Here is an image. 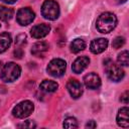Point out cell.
<instances>
[{"mask_svg": "<svg viewBox=\"0 0 129 129\" xmlns=\"http://www.w3.org/2000/svg\"><path fill=\"white\" fill-rule=\"evenodd\" d=\"M116 25H117V17L112 12L102 13L96 21V27L101 33L111 32L116 27Z\"/></svg>", "mask_w": 129, "mask_h": 129, "instance_id": "cell-1", "label": "cell"}, {"mask_svg": "<svg viewBox=\"0 0 129 129\" xmlns=\"http://www.w3.org/2000/svg\"><path fill=\"white\" fill-rule=\"evenodd\" d=\"M20 73H21L20 67L17 63L10 61L3 66L0 72V78L5 83H12L19 78Z\"/></svg>", "mask_w": 129, "mask_h": 129, "instance_id": "cell-2", "label": "cell"}, {"mask_svg": "<svg viewBox=\"0 0 129 129\" xmlns=\"http://www.w3.org/2000/svg\"><path fill=\"white\" fill-rule=\"evenodd\" d=\"M41 14L45 19L55 20L59 16V5L54 0H45L41 6Z\"/></svg>", "mask_w": 129, "mask_h": 129, "instance_id": "cell-3", "label": "cell"}, {"mask_svg": "<svg viewBox=\"0 0 129 129\" xmlns=\"http://www.w3.org/2000/svg\"><path fill=\"white\" fill-rule=\"evenodd\" d=\"M104 67L107 74V77L113 82H119L124 78V71L121 69V66L114 63L110 58L104 60Z\"/></svg>", "mask_w": 129, "mask_h": 129, "instance_id": "cell-4", "label": "cell"}, {"mask_svg": "<svg viewBox=\"0 0 129 129\" xmlns=\"http://www.w3.org/2000/svg\"><path fill=\"white\" fill-rule=\"evenodd\" d=\"M33 109H34L33 103H32L31 101L25 100V101L20 102L19 104H17V105L13 108L12 114H13V116L16 117V118L23 119V118L28 117V116L33 112Z\"/></svg>", "mask_w": 129, "mask_h": 129, "instance_id": "cell-5", "label": "cell"}, {"mask_svg": "<svg viewBox=\"0 0 129 129\" xmlns=\"http://www.w3.org/2000/svg\"><path fill=\"white\" fill-rule=\"evenodd\" d=\"M66 68H67V63L63 59L53 58L49 61L48 66L46 68V71L50 76H52L54 78H59L64 74Z\"/></svg>", "mask_w": 129, "mask_h": 129, "instance_id": "cell-6", "label": "cell"}, {"mask_svg": "<svg viewBox=\"0 0 129 129\" xmlns=\"http://www.w3.org/2000/svg\"><path fill=\"white\" fill-rule=\"evenodd\" d=\"M34 17H35L34 12L28 7L20 8L17 11V14H16V20L22 26L30 24L34 20Z\"/></svg>", "mask_w": 129, "mask_h": 129, "instance_id": "cell-7", "label": "cell"}, {"mask_svg": "<svg viewBox=\"0 0 129 129\" xmlns=\"http://www.w3.org/2000/svg\"><path fill=\"white\" fill-rule=\"evenodd\" d=\"M67 89L70 93V95L72 96V98L74 99H78L82 96L83 94V86L82 84L75 80V79H71L69 80L68 84H67Z\"/></svg>", "mask_w": 129, "mask_h": 129, "instance_id": "cell-8", "label": "cell"}, {"mask_svg": "<svg viewBox=\"0 0 129 129\" xmlns=\"http://www.w3.org/2000/svg\"><path fill=\"white\" fill-rule=\"evenodd\" d=\"M84 84L88 89L96 90L101 86V79L95 73H89L84 77Z\"/></svg>", "mask_w": 129, "mask_h": 129, "instance_id": "cell-9", "label": "cell"}, {"mask_svg": "<svg viewBox=\"0 0 129 129\" xmlns=\"http://www.w3.org/2000/svg\"><path fill=\"white\" fill-rule=\"evenodd\" d=\"M49 31H50V26L48 24L41 23V24H37V25L33 26L30 29V34L32 37L39 39V38L46 36Z\"/></svg>", "mask_w": 129, "mask_h": 129, "instance_id": "cell-10", "label": "cell"}, {"mask_svg": "<svg viewBox=\"0 0 129 129\" xmlns=\"http://www.w3.org/2000/svg\"><path fill=\"white\" fill-rule=\"evenodd\" d=\"M107 47H108V39L102 38V37L92 40V42L90 44V50L95 54L105 51L107 49Z\"/></svg>", "mask_w": 129, "mask_h": 129, "instance_id": "cell-11", "label": "cell"}, {"mask_svg": "<svg viewBox=\"0 0 129 129\" xmlns=\"http://www.w3.org/2000/svg\"><path fill=\"white\" fill-rule=\"evenodd\" d=\"M90 63V58L86 55H83V56H79L78 58L75 59V61L73 62L72 64V70L74 73L76 74H80L82 73L87 67L88 64Z\"/></svg>", "mask_w": 129, "mask_h": 129, "instance_id": "cell-12", "label": "cell"}, {"mask_svg": "<svg viewBox=\"0 0 129 129\" xmlns=\"http://www.w3.org/2000/svg\"><path fill=\"white\" fill-rule=\"evenodd\" d=\"M128 113H129L128 107H122L121 109H119L118 114H117V117H116V121H117V124L120 127L127 128L129 126Z\"/></svg>", "mask_w": 129, "mask_h": 129, "instance_id": "cell-13", "label": "cell"}, {"mask_svg": "<svg viewBox=\"0 0 129 129\" xmlns=\"http://www.w3.org/2000/svg\"><path fill=\"white\" fill-rule=\"evenodd\" d=\"M48 50V44L45 41H38L32 45L31 53L35 56H43V54Z\"/></svg>", "mask_w": 129, "mask_h": 129, "instance_id": "cell-14", "label": "cell"}, {"mask_svg": "<svg viewBox=\"0 0 129 129\" xmlns=\"http://www.w3.org/2000/svg\"><path fill=\"white\" fill-rule=\"evenodd\" d=\"M57 88H58L57 83L50 80H44L39 85V90L42 91L43 93H53L57 90Z\"/></svg>", "mask_w": 129, "mask_h": 129, "instance_id": "cell-15", "label": "cell"}, {"mask_svg": "<svg viewBox=\"0 0 129 129\" xmlns=\"http://www.w3.org/2000/svg\"><path fill=\"white\" fill-rule=\"evenodd\" d=\"M12 42L11 35L8 32L0 33V53L6 51Z\"/></svg>", "mask_w": 129, "mask_h": 129, "instance_id": "cell-16", "label": "cell"}, {"mask_svg": "<svg viewBox=\"0 0 129 129\" xmlns=\"http://www.w3.org/2000/svg\"><path fill=\"white\" fill-rule=\"evenodd\" d=\"M85 47H86V42L82 38H76L71 43V51L74 53H78L82 51L83 49H85Z\"/></svg>", "mask_w": 129, "mask_h": 129, "instance_id": "cell-17", "label": "cell"}, {"mask_svg": "<svg viewBox=\"0 0 129 129\" xmlns=\"http://www.w3.org/2000/svg\"><path fill=\"white\" fill-rule=\"evenodd\" d=\"M12 16H13V9L12 8L0 5V20L8 21L12 18Z\"/></svg>", "mask_w": 129, "mask_h": 129, "instance_id": "cell-18", "label": "cell"}, {"mask_svg": "<svg viewBox=\"0 0 129 129\" xmlns=\"http://www.w3.org/2000/svg\"><path fill=\"white\" fill-rule=\"evenodd\" d=\"M117 61L120 66L127 67L129 64V52H128V50L121 51L117 56Z\"/></svg>", "mask_w": 129, "mask_h": 129, "instance_id": "cell-19", "label": "cell"}, {"mask_svg": "<svg viewBox=\"0 0 129 129\" xmlns=\"http://www.w3.org/2000/svg\"><path fill=\"white\" fill-rule=\"evenodd\" d=\"M62 126L64 128H77L78 127V121L75 117H68L64 119Z\"/></svg>", "mask_w": 129, "mask_h": 129, "instance_id": "cell-20", "label": "cell"}, {"mask_svg": "<svg viewBox=\"0 0 129 129\" xmlns=\"http://www.w3.org/2000/svg\"><path fill=\"white\" fill-rule=\"evenodd\" d=\"M124 43H125V38L122 36H117L114 38V40L112 42V46L114 48H120L124 45Z\"/></svg>", "mask_w": 129, "mask_h": 129, "instance_id": "cell-21", "label": "cell"}, {"mask_svg": "<svg viewBox=\"0 0 129 129\" xmlns=\"http://www.w3.org/2000/svg\"><path fill=\"white\" fill-rule=\"evenodd\" d=\"M26 42V35L24 33H20L15 38V43L17 45H23Z\"/></svg>", "mask_w": 129, "mask_h": 129, "instance_id": "cell-22", "label": "cell"}, {"mask_svg": "<svg viewBox=\"0 0 129 129\" xmlns=\"http://www.w3.org/2000/svg\"><path fill=\"white\" fill-rule=\"evenodd\" d=\"M18 127L19 128H34V127H36V125L33 121L27 120V121H24L22 124H19Z\"/></svg>", "mask_w": 129, "mask_h": 129, "instance_id": "cell-23", "label": "cell"}, {"mask_svg": "<svg viewBox=\"0 0 129 129\" xmlns=\"http://www.w3.org/2000/svg\"><path fill=\"white\" fill-rule=\"evenodd\" d=\"M120 101H121V102H123L124 104H128V91L124 92V93L121 95Z\"/></svg>", "mask_w": 129, "mask_h": 129, "instance_id": "cell-24", "label": "cell"}, {"mask_svg": "<svg viewBox=\"0 0 129 129\" xmlns=\"http://www.w3.org/2000/svg\"><path fill=\"white\" fill-rule=\"evenodd\" d=\"M14 55H15V57H17V58H21V56L23 55L22 49H21V48H16V49L14 50Z\"/></svg>", "mask_w": 129, "mask_h": 129, "instance_id": "cell-25", "label": "cell"}, {"mask_svg": "<svg viewBox=\"0 0 129 129\" xmlns=\"http://www.w3.org/2000/svg\"><path fill=\"white\" fill-rule=\"evenodd\" d=\"M96 126H97V124H96V122L94 120H91L86 124V128H95Z\"/></svg>", "mask_w": 129, "mask_h": 129, "instance_id": "cell-26", "label": "cell"}, {"mask_svg": "<svg viewBox=\"0 0 129 129\" xmlns=\"http://www.w3.org/2000/svg\"><path fill=\"white\" fill-rule=\"evenodd\" d=\"M2 2H4V3H6V4H13V3H15L17 0H1Z\"/></svg>", "mask_w": 129, "mask_h": 129, "instance_id": "cell-27", "label": "cell"}, {"mask_svg": "<svg viewBox=\"0 0 129 129\" xmlns=\"http://www.w3.org/2000/svg\"><path fill=\"white\" fill-rule=\"evenodd\" d=\"M6 92V90H5V87H3V86H0V93H5Z\"/></svg>", "mask_w": 129, "mask_h": 129, "instance_id": "cell-28", "label": "cell"}, {"mask_svg": "<svg viewBox=\"0 0 129 129\" xmlns=\"http://www.w3.org/2000/svg\"><path fill=\"white\" fill-rule=\"evenodd\" d=\"M127 0H116V2L117 3H119V4H121V3H125Z\"/></svg>", "mask_w": 129, "mask_h": 129, "instance_id": "cell-29", "label": "cell"}, {"mask_svg": "<svg viewBox=\"0 0 129 129\" xmlns=\"http://www.w3.org/2000/svg\"><path fill=\"white\" fill-rule=\"evenodd\" d=\"M0 64H1V61H0Z\"/></svg>", "mask_w": 129, "mask_h": 129, "instance_id": "cell-30", "label": "cell"}, {"mask_svg": "<svg viewBox=\"0 0 129 129\" xmlns=\"http://www.w3.org/2000/svg\"><path fill=\"white\" fill-rule=\"evenodd\" d=\"M0 26H1V25H0Z\"/></svg>", "mask_w": 129, "mask_h": 129, "instance_id": "cell-31", "label": "cell"}]
</instances>
